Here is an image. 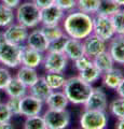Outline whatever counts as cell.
<instances>
[{
    "mask_svg": "<svg viewBox=\"0 0 124 129\" xmlns=\"http://www.w3.org/2000/svg\"><path fill=\"white\" fill-rule=\"evenodd\" d=\"M61 25L69 38L83 40L93 34V15L73 10L65 14Z\"/></svg>",
    "mask_w": 124,
    "mask_h": 129,
    "instance_id": "6da1fadb",
    "label": "cell"
},
{
    "mask_svg": "<svg viewBox=\"0 0 124 129\" xmlns=\"http://www.w3.org/2000/svg\"><path fill=\"white\" fill-rule=\"evenodd\" d=\"M92 89L93 86L91 84L84 82L78 75H76L66 80L62 90L66 95L69 103L73 106H83L90 97Z\"/></svg>",
    "mask_w": 124,
    "mask_h": 129,
    "instance_id": "7a4b0ae2",
    "label": "cell"
},
{
    "mask_svg": "<svg viewBox=\"0 0 124 129\" xmlns=\"http://www.w3.org/2000/svg\"><path fill=\"white\" fill-rule=\"evenodd\" d=\"M15 22L27 29H35L41 24V9L34 1H24L14 10Z\"/></svg>",
    "mask_w": 124,
    "mask_h": 129,
    "instance_id": "3957f363",
    "label": "cell"
},
{
    "mask_svg": "<svg viewBox=\"0 0 124 129\" xmlns=\"http://www.w3.org/2000/svg\"><path fill=\"white\" fill-rule=\"evenodd\" d=\"M21 54L22 45L12 44L1 38L0 40V64L9 69H17L21 66Z\"/></svg>",
    "mask_w": 124,
    "mask_h": 129,
    "instance_id": "277c9868",
    "label": "cell"
},
{
    "mask_svg": "<svg viewBox=\"0 0 124 129\" xmlns=\"http://www.w3.org/2000/svg\"><path fill=\"white\" fill-rule=\"evenodd\" d=\"M108 122L109 119L106 111L89 109H84L79 119L81 129H106Z\"/></svg>",
    "mask_w": 124,
    "mask_h": 129,
    "instance_id": "5b68a950",
    "label": "cell"
},
{
    "mask_svg": "<svg viewBox=\"0 0 124 129\" xmlns=\"http://www.w3.org/2000/svg\"><path fill=\"white\" fill-rule=\"evenodd\" d=\"M47 129H67L71 122V114L65 110H52L46 109L42 114Z\"/></svg>",
    "mask_w": 124,
    "mask_h": 129,
    "instance_id": "8992f818",
    "label": "cell"
},
{
    "mask_svg": "<svg viewBox=\"0 0 124 129\" xmlns=\"http://www.w3.org/2000/svg\"><path fill=\"white\" fill-rule=\"evenodd\" d=\"M93 34L103 39L104 41L109 42L115 36V30L111 17L98 14L93 15Z\"/></svg>",
    "mask_w": 124,
    "mask_h": 129,
    "instance_id": "52a82bcc",
    "label": "cell"
},
{
    "mask_svg": "<svg viewBox=\"0 0 124 129\" xmlns=\"http://www.w3.org/2000/svg\"><path fill=\"white\" fill-rule=\"evenodd\" d=\"M69 59L66 57L64 53H52L46 52L44 53V58L42 61L43 69L45 72H56V73H64L67 69Z\"/></svg>",
    "mask_w": 124,
    "mask_h": 129,
    "instance_id": "ba28073f",
    "label": "cell"
},
{
    "mask_svg": "<svg viewBox=\"0 0 124 129\" xmlns=\"http://www.w3.org/2000/svg\"><path fill=\"white\" fill-rule=\"evenodd\" d=\"M29 29L24 27L21 24L14 22L10 26L6 27L3 31L1 32L2 39L6 41L10 42L12 44H16V45H23L26 42V39L28 37Z\"/></svg>",
    "mask_w": 124,
    "mask_h": 129,
    "instance_id": "9c48e42d",
    "label": "cell"
},
{
    "mask_svg": "<svg viewBox=\"0 0 124 129\" xmlns=\"http://www.w3.org/2000/svg\"><path fill=\"white\" fill-rule=\"evenodd\" d=\"M43 108H44V102H42L41 100L35 98L34 96L29 94L21 98L19 111H21V115H23L24 117L41 114Z\"/></svg>",
    "mask_w": 124,
    "mask_h": 129,
    "instance_id": "30bf717a",
    "label": "cell"
},
{
    "mask_svg": "<svg viewBox=\"0 0 124 129\" xmlns=\"http://www.w3.org/2000/svg\"><path fill=\"white\" fill-rule=\"evenodd\" d=\"M83 108L89 110L106 111L108 108V97L106 91L102 87H93L90 97L83 104Z\"/></svg>",
    "mask_w": 124,
    "mask_h": 129,
    "instance_id": "8fae6325",
    "label": "cell"
},
{
    "mask_svg": "<svg viewBox=\"0 0 124 129\" xmlns=\"http://www.w3.org/2000/svg\"><path fill=\"white\" fill-rule=\"evenodd\" d=\"M25 45L44 54L47 52L49 40L45 38V36L43 35L41 29L39 27H37L35 29H31V31H29L28 37H27L26 42H25Z\"/></svg>",
    "mask_w": 124,
    "mask_h": 129,
    "instance_id": "7c38bea8",
    "label": "cell"
},
{
    "mask_svg": "<svg viewBox=\"0 0 124 129\" xmlns=\"http://www.w3.org/2000/svg\"><path fill=\"white\" fill-rule=\"evenodd\" d=\"M83 47H84V54L85 56L93 58L94 56L98 55L104 51H107L108 42L104 41L103 39L98 38L94 34H91L89 37L82 40Z\"/></svg>",
    "mask_w": 124,
    "mask_h": 129,
    "instance_id": "4fadbf2b",
    "label": "cell"
},
{
    "mask_svg": "<svg viewBox=\"0 0 124 129\" xmlns=\"http://www.w3.org/2000/svg\"><path fill=\"white\" fill-rule=\"evenodd\" d=\"M44 54L28 47L25 44L22 45V54H21V64L29 68L37 69L42 64Z\"/></svg>",
    "mask_w": 124,
    "mask_h": 129,
    "instance_id": "5bb4252c",
    "label": "cell"
},
{
    "mask_svg": "<svg viewBox=\"0 0 124 129\" xmlns=\"http://www.w3.org/2000/svg\"><path fill=\"white\" fill-rule=\"evenodd\" d=\"M66 12L56 5H52L41 9V24L40 25H61Z\"/></svg>",
    "mask_w": 124,
    "mask_h": 129,
    "instance_id": "9a60e30c",
    "label": "cell"
},
{
    "mask_svg": "<svg viewBox=\"0 0 124 129\" xmlns=\"http://www.w3.org/2000/svg\"><path fill=\"white\" fill-rule=\"evenodd\" d=\"M107 51L115 63L124 66V36L115 35L108 42Z\"/></svg>",
    "mask_w": 124,
    "mask_h": 129,
    "instance_id": "2e32d148",
    "label": "cell"
},
{
    "mask_svg": "<svg viewBox=\"0 0 124 129\" xmlns=\"http://www.w3.org/2000/svg\"><path fill=\"white\" fill-rule=\"evenodd\" d=\"M64 54L71 61H75L76 59L84 56L85 54H84V47H83L82 40L68 38L65 48H64Z\"/></svg>",
    "mask_w": 124,
    "mask_h": 129,
    "instance_id": "e0dca14e",
    "label": "cell"
},
{
    "mask_svg": "<svg viewBox=\"0 0 124 129\" xmlns=\"http://www.w3.org/2000/svg\"><path fill=\"white\" fill-rule=\"evenodd\" d=\"M123 79H124L123 71L121 69H119V68H112L109 71L104 72L101 80H102L103 85L106 88L115 90Z\"/></svg>",
    "mask_w": 124,
    "mask_h": 129,
    "instance_id": "ac0fdd59",
    "label": "cell"
},
{
    "mask_svg": "<svg viewBox=\"0 0 124 129\" xmlns=\"http://www.w3.org/2000/svg\"><path fill=\"white\" fill-rule=\"evenodd\" d=\"M44 104L52 110H65L69 106V101L63 90H52Z\"/></svg>",
    "mask_w": 124,
    "mask_h": 129,
    "instance_id": "d6986e66",
    "label": "cell"
},
{
    "mask_svg": "<svg viewBox=\"0 0 124 129\" xmlns=\"http://www.w3.org/2000/svg\"><path fill=\"white\" fill-rule=\"evenodd\" d=\"M3 91L8 98H22L28 94V87L24 85L15 75H13Z\"/></svg>",
    "mask_w": 124,
    "mask_h": 129,
    "instance_id": "ffe728a7",
    "label": "cell"
},
{
    "mask_svg": "<svg viewBox=\"0 0 124 129\" xmlns=\"http://www.w3.org/2000/svg\"><path fill=\"white\" fill-rule=\"evenodd\" d=\"M15 76L28 88L31 85H34L38 81V79L40 78L37 69L29 68L26 66H22V64L17 68V72H16V74H15Z\"/></svg>",
    "mask_w": 124,
    "mask_h": 129,
    "instance_id": "44dd1931",
    "label": "cell"
},
{
    "mask_svg": "<svg viewBox=\"0 0 124 129\" xmlns=\"http://www.w3.org/2000/svg\"><path fill=\"white\" fill-rule=\"evenodd\" d=\"M51 92L52 89L46 84L43 76H40L37 82L28 88V94L34 96L35 98L41 100L42 102H45V100L47 99V97L50 96Z\"/></svg>",
    "mask_w": 124,
    "mask_h": 129,
    "instance_id": "7402d4cb",
    "label": "cell"
},
{
    "mask_svg": "<svg viewBox=\"0 0 124 129\" xmlns=\"http://www.w3.org/2000/svg\"><path fill=\"white\" fill-rule=\"evenodd\" d=\"M92 60H93V64L102 71V73L107 72L110 69L114 68V64H115L114 60L112 59V57H111V55L109 54L108 51H104L102 53H99L98 55L94 56L92 58Z\"/></svg>",
    "mask_w": 124,
    "mask_h": 129,
    "instance_id": "603a6c76",
    "label": "cell"
},
{
    "mask_svg": "<svg viewBox=\"0 0 124 129\" xmlns=\"http://www.w3.org/2000/svg\"><path fill=\"white\" fill-rule=\"evenodd\" d=\"M43 78L52 90H62L67 80L64 73H56V72H45Z\"/></svg>",
    "mask_w": 124,
    "mask_h": 129,
    "instance_id": "cb8c5ba5",
    "label": "cell"
},
{
    "mask_svg": "<svg viewBox=\"0 0 124 129\" xmlns=\"http://www.w3.org/2000/svg\"><path fill=\"white\" fill-rule=\"evenodd\" d=\"M102 75H103L102 71L99 70L97 67H95L94 64H91V66L87 67L86 69L78 72L79 78L81 80H83L84 82L91 84V85H93L94 83L98 82V81L102 79Z\"/></svg>",
    "mask_w": 124,
    "mask_h": 129,
    "instance_id": "d4e9b609",
    "label": "cell"
},
{
    "mask_svg": "<svg viewBox=\"0 0 124 129\" xmlns=\"http://www.w3.org/2000/svg\"><path fill=\"white\" fill-rule=\"evenodd\" d=\"M120 9H121V7H120L114 0H101L96 14L111 17V16L114 13H117Z\"/></svg>",
    "mask_w": 124,
    "mask_h": 129,
    "instance_id": "484cf974",
    "label": "cell"
},
{
    "mask_svg": "<svg viewBox=\"0 0 124 129\" xmlns=\"http://www.w3.org/2000/svg\"><path fill=\"white\" fill-rule=\"evenodd\" d=\"M15 22V12L13 9L0 3V28L5 29Z\"/></svg>",
    "mask_w": 124,
    "mask_h": 129,
    "instance_id": "4316f807",
    "label": "cell"
},
{
    "mask_svg": "<svg viewBox=\"0 0 124 129\" xmlns=\"http://www.w3.org/2000/svg\"><path fill=\"white\" fill-rule=\"evenodd\" d=\"M99 1L101 0H77L76 10L90 15H95L98 9Z\"/></svg>",
    "mask_w": 124,
    "mask_h": 129,
    "instance_id": "83f0119b",
    "label": "cell"
},
{
    "mask_svg": "<svg viewBox=\"0 0 124 129\" xmlns=\"http://www.w3.org/2000/svg\"><path fill=\"white\" fill-rule=\"evenodd\" d=\"M39 28L45 36V38L49 40V42L65 35L62 25H40Z\"/></svg>",
    "mask_w": 124,
    "mask_h": 129,
    "instance_id": "f1b7e54d",
    "label": "cell"
},
{
    "mask_svg": "<svg viewBox=\"0 0 124 129\" xmlns=\"http://www.w3.org/2000/svg\"><path fill=\"white\" fill-rule=\"evenodd\" d=\"M22 129H47L44 118L41 114L25 117Z\"/></svg>",
    "mask_w": 124,
    "mask_h": 129,
    "instance_id": "f546056e",
    "label": "cell"
},
{
    "mask_svg": "<svg viewBox=\"0 0 124 129\" xmlns=\"http://www.w3.org/2000/svg\"><path fill=\"white\" fill-rule=\"evenodd\" d=\"M111 21H112L115 35L124 36V9H120L117 13H114L111 16Z\"/></svg>",
    "mask_w": 124,
    "mask_h": 129,
    "instance_id": "4dcf8cb0",
    "label": "cell"
},
{
    "mask_svg": "<svg viewBox=\"0 0 124 129\" xmlns=\"http://www.w3.org/2000/svg\"><path fill=\"white\" fill-rule=\"evenodd\" d=\"M68 38L69 37L65 34V35H63L62 37L50 41L49 47H47V52H52V53H64V48H65Z\"/></svg>",
    "mask_w": 124,
    "mask_h": 129,
    "instance_id": "1f68e13d",
    "label": "cell"
},
{
    "mask_svg": "<svg viewBox=\"0 0 124 129\" xmlns=\"http://www.w3.org/2000/svg\"><path fill=\"white\" fill-rule=\"evenodd\" d=\"M109 111L118 119L124 118V99L119 97L118 99L112 100L109 104Z\"/></svg>",
    "mask_w": 124,
    "mask_h": 129,
    "instance_id": "d6a6232c",
    "label": "cell"
},
{
    "mask_svg": "<svg viewBox=\"0 0 124 129\" xmlns=\"http://www.w3.org/2000/svg\"><path fill=\"white\" fill-rule=\"evenodd\" d=\"M12 73L9 68H7L5 66H0V91H3L7 85L9 84V82L12 79Z\"/></svg>",
    "mask_w": 124,
    "mask_h": 129,
    "instance_id": "836d02e7",
    "label": "cell"
},
{
    "mask_svg": "<svg viewBox=\"0 0 124 129\" xmlns=\"http://www.w3.org/2000/svg\"><path fill=\"white\" fill-rule=\"evenodd\" d=\"M54 5H56L64 12L68 13V12L76 10L77 0H54Z\"/></svg>",
    "mask_w": 124,
    "mask_h": 129,
    "instance_id": "e575fe53",
    "label": "cell"
},
{
    "mask_svg": "<svg viewBox=\"0 0 124 129\" xmlns=\"http://www.w3.org/2000/svg\"><path fill=\"white\" fill-rule=\"evenodd\" d=\"M91 64H93V60H92L91 57L89 56H82V57H80L78 59H76L73 61V67L76 68V70L78 72L79 71H82L86 69L87 67H90Z\"/></svg>",
    "mask_w": 124,
    "mask_h": 129,
    "instance_id": "d590c367",
    "label": "cell"
},
{
    "mask_svg": "<svg viewBox=\"0 0 124 129\" xmlns=\"http://www.w3.org/2000/svg\"><path fill=\"white\" fill-rule=\"evenodd\" d=\"M6 104L11 111L12 115H19L21 111H19V103H21V98H8L6 100Z\"/></svg>",
    "mask_w": 124,
    "mask_h": 129,
    "instance_id": "8d00e7d4",
    "label": "cell"
},
{
    "mask_svg": "<svg viewBox=\"0 0 124 129\" xmlns=\"http://www.w3.org/2000/svg\"><path fill=\"white\" fill-rule=\"evenodd\" d=\"M12 113L7 107L6 102H0V123L10 122L12 118Z\"/></svg>",
    "mask_w": 124,
    "mask_h": 129,
    "instance_id": "74e56055",
    "label": "cell"
},
{
    "mask_svg": "<svg viewBox=\"0 0 124 129\" xmlns=\"http://www.w3.org/2000/svg\"><path fill=\"white\" fill-rule=\"evenodd\" d=\"M21 2H22V0H0V3H3L5 6L9 7L13 10L16 9Z\"/></svg>",
    "mask_w": 124,
    "mask_h": 129,
    "instance_id": "f35d334b",
    "label": "cell"
},
{
    "mask_svg": "<svg viewBox=\"0 0 124 129\" xmlns=\"http://www.w3.org/2000/svg\"><path fill=\"white\" fill-rule=\"evenodd\" d=\"M34 2L40 8V9H44L46 7L54 5V0H34Z\"/></svg>",
    "mask_w": 124,
    "mask_h": 129,
    "instance_id": "ab89813d",
    "label": "cell"
},
{
    "mask_svg": "<svg viewBox=\"0 0 124 129\" xmlns=\"http://www.w3.org/2000/svg\"><path fill=\"white\" fill-rule=\"evenodd\" d=\"M115 91H117V94H118V96L120 97V98L124 99V79L122 80V82L119 84V86L117 87Z\"/></svg>",
    "mask_w": 124,
    "mask_h": 129,
    "instance_id": "60d3db41",
    "label": "cell"
},
{
    "mask_svg": "<svg viewBox=\"0 0 124 129\" xmlns=\"http://www.w3.org/2000/svg\"><path fill=\"white\" fill-rule=\"evenodd\" d=\"M0 129H15V128L10 122H7V123H0Z\"/></svg>",
    "mask_w": 124,
    "mask_h": 129,
    "instance_id": "b9f144b4",
    "label": "cell"
},
{
    "mask_svg": "<svg viewBox=\"0 0 124 129\" xmlns=\"http://www.w3.org/2000/svg\"><path fill=\"white\" fill-rule=\"evenodd\" d=\"M115 129H124V118H119L115 123Z\"/></svg>",
    "mask_w": 124,
    "mask_h": 129,
    "instance_id": "7bdbcfd3",
    "label": "cell"
},
{
    "mask_svg": "<svg viewBox=\"0 0 124 129\" xmlns=\"http://www.w3.org/2000/svg\"><path fill=\"white\" fill-rule=\"evenodd\" d=\"M114 1L117 2L121 8H124V0H114Z\"/></svg>",
    "mask_w": 124,
    "mask_h": 129,
    "instance_id": "ee69618b",
    "label": "cell"
},
{
    "mask_svg": "<svg viewBox=\"0 0 124 129\" xmlns=\"http://www.w3.org/2000/svg\"><path fill=\"white\" fill-rule=\"evenodd\" d=\"M1 92V91H0ZM0 102H2V99H1V94H0Z\"/></svg>",
    "mask_w": 124,
    "mask_h": 129,
    "instance_id": "f6af8a7d",
    "label": "cell"
},
{
    "mask_svg": "<svg viewBox=\"0 0 124 129\" xmlns=\"http://www.w3.org/2000/svg\"><path fill=\"white\" fill-rule=\"evenodd\" d=\"M1 38H2V36H1V32H0V40H1Z\"/></svg>",
    "mask_w": 124,
    "mask_h": 129,
    "instance_id": "bcb514c9",
    "label": "cell"
},
{
    "mask_svg": "<svg viewBox=\"0 0 124 129\" xmlns=\"http://www.w3.org/2000/svg\"><path fill=\"white\" fill-rule=\"evenodd\" d=\"M25 1H34V0H25Z\"/></svg>",
    "mask_w": 124,
    "mask_h": 129,
    "instance_id": "7dc6e473",
    "label": "cell"
},
{
    "mask_svg": "<svg viewBox=\"0 0 124 129\" xmlns=\"http://www.w3.org/2000/svg\"><path fill=\"white\" fill-rule=\"evenodd\" d=\"M79 129H81V128H79Z\"/></svg>",
    "mask_w": 124,
    "mask_h": 129,
    "instance_id": "c3c4849f",
    "label": "cell"
}]
</instances>
